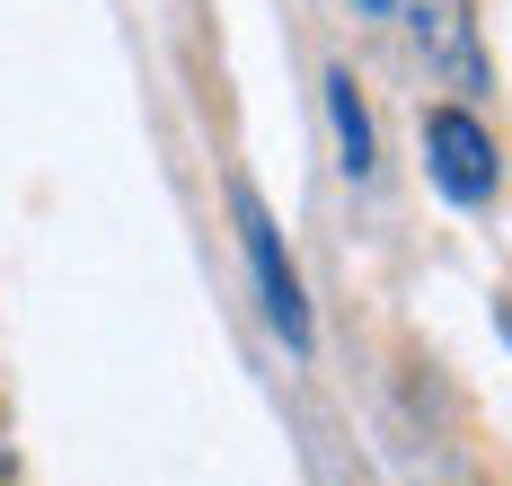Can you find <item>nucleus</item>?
<instances>
[{
	"label": "nucleus",
	"instance_id": "nucleus-5",
	"mask_svg": "<svg viewBox=\"0 0 512 486\" xmlns=\"http://www.w3.org/2000/svg\"><path fill=\"white\" fill-rule=\"evenodd\" d=\"M504 336H512V310H504Z\"/></svg>",
	"mask_w": 512,
	"mask_h": 486
},
{
	"label": "nucleus",
	"instance_id": "nucleus-4",
	"mask_svg": "<svg viewBox=\"0 0 512 486\" xmlns=\"http://www.w3.org/2000/svg\"><path fill=\"white\" fill-rule=\"evenodd\" d=\"M362 9H371V18H389V9H398V0H362Z\"/></svg>",
	"mask_w": 512,
	"mask_h": 486
},
{
	"label": "nucleus",
	"instance_id": "nucleus-3",
	"mask_svg": "<svg viewBox=\"0 0 512 486\" xmlns=\"http://www.w3.org/2000/svg\"><path fill=\"white\" fill-rule=\"evenodd\" d=\"M327 124H336L345 168H354V177H371V168H380V151H371V107H362L354 71H327Z\"/></svg>",
	"mask_w": 512,
	"mask_h": 486
},
{
	"label": "nucleus",
	"instance_id": "nucleus-1",
	"mask_svg": "<svg viewBox=\"0 0 512 486\" xmlns=\"http://www.w3.org/2000/svg\"><path fill=\"white\" fill-rule=\"evenodd\" d=\"M230 230H239V257H248V274H256V310H265V327H274L292 354H309L301 274H292V257H283V230H274V213H265V195H256L248 177H230Z\"/></svg>",
	"mask_w": 512,
	"mask_h": 486
},
{
	"label": "nucleus",
	"instance_id": "nucleus-2",
	"mask_svg": "<svg viewBox=\"0 0 512 486\" xmlns=\"http://www.w3.org/2000/svg\"><path fill=\"white\" fill-rule=\"evenodd\" d=\"M424 168H433V186H442L460 213H486L495 186H504V151H495V133L468 107H433L424 115Z\"/></svg>",
	"mask_w": 512,
	"mask_h": 486
}]
</instances>
